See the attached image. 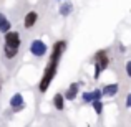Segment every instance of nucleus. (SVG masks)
<instances>
[{"label": "nucleus", "instance_id": "1", "mask_svg": "<svg viewBox=\"0 0 131 127\" xmlns=\"http://www.w3.org/2000/svg\"><path fill=\"white\" fill-rule=\"evenodd\" d=\"M57 69H58V61H50V63H48V66L45 68V73H43L42 81H40V86H38L42 92H45L48 89L51 79H53L55 74H57Z\"/></svg>", "mask_w": 131, "mask_h": 127}, {"label": "nucleus", "instance_id": "2", "mask_svg": "<svg viewBox=\"0 0 131 127\" xmlns=\"http://www.w3.org/2000/svg\"><path fill=\"white\" fill-rule=\"evenodd\" d=\"M108 63H110V60H108L106 51H98L95 54V79H98L100 73L108 68Z\"/></svg>", "mask_w": 131, "mask_h": 127}, {"label": "nucleus", "instance_id": "3", "mask_svg": "<svg viewBox=\"0 0 131 127\" xmlns=\"http://www.w3.org/2000/svg\"><path fill=\"white\" fill-rule=\"evenodd\" d=\"M30 51H32L33 56H43L47 53V45H45L42 40H35L30 45Z\"/></svg>", "mask_w": 131, "mask_h": 127}, {"label": "nucleus", "instance_id": "4", "mask_svg": "<svg viewBox=\"0 0 131 127\" xmlns=\"http://www.w3.org/2000/svg\"><path fill=\"white\" fill-rule=\"evenodd\" d=\"M20 35H18V32H7L5 33V45H8V46H12V48H18L20 46Z\"/></svg>", "mask_w": 131, "mask_h": 127}, {"label": "nucleus", "instance_id": "5", "mask_svg": "<svg viewBox=\"0 0 131 127\" xmlns=\"http://www.w3.org/2000/svg\"><path fill=\"white\" fill-rule=\"evenodd\" d=\"M67 50V43L65 41H57L53 45V51H51V56H50V61H58L63 54V51Z\"/></svg>", "mask_w": 131, "mask_h": 127}, {"label": "nucleus", "instance_id": "6", "mask_svg": "<svg viewBox=\"0 0 131 127\" xmlns=\"http://www.w3.org/2000/svg\"><path fill=\"white\" fill-rule=\"evenodd\" d=\"M23 96L20 94V92H17V94H13L12 96V99H10V106H12V109L15 112H18V111H22L23 109Z\"/></svg>", "mask_w": 131, "mask_h": 127}, {"label": "nucleus", "instance_id": "7", "mask_svg": "<svg viewBox=\"0 0 131 127\" xmlns=\"http://www.w3.org/2000/svg\"><path fill=\"white\" fill-rule=\"evenodd\" d=\"M37 20H38L37 12H28V13L25 15V28H32V26L35 25Z\"/></svg>", "mask_w": 131, "mask_h": 127}, {"label": "nucleus", "instance_id": "8", "mask_svg": "<svg viewBox=\"0 0 131 127\" xmlns=\"http://www.w3.org/2000/svg\"><path fill=\"white\" fill-rule=\"evenodd\" d=\"M78 88H80V84L78 83H73L68 88V91H67V94H65V97L68 99V101H73L75 97H77V94H78Z\"/></svg>", "mask_w": 131, "mask_h": 127}, {"label": "nucleus", "instance_id": "9", "mask_svg": "<svg viewBox=\"0 0 131 127\" xmlns=\"http://www.w3.org/2000/svg\"><path fill=\"white\" fill-rule=\"evenodd\" d=\"M101 96H103V92L100 91V89H96V91H93V92H85L83 101L85 102H91V101H95V99H100Z\"/></svg>", "mask_w": 131, "mask_h": 127}, {"label": "nucleus", "instance_id": "10", "mask_svg": "<svg viewBox=\"0 0 131 127\" xmlns=\"http://www.w3.org/2000/svg\"><path fill=\"white\" fill-rule=\"evenodd\" d=\"M103 96H108V97H111V96H115L116 92H118V84H108L103 88Z\"/></svg>", "mask_w": 131, "mask_h": 127}, {"label": "nucleus", "instance_id": "11", "mask_svg": "<svg viewBox=\"0 0 131 127\" xmlns=\"http://www.w3.org/2000/svg\"><path fill=\"white\" fill-rule=\"evenodd\" d=\"M10 22H8V18H7L5 15H3V13H0V32L2 33H7L10 30Z\"/></svg>", "mask_w": 131, "mask_h": 127}, {"label": "nucleus", "instance_id": "12", "mask_svg": "<svg viewBox=\"0 0 131 127\" xmlns=\"http://www.w3.org/2000/svg\"><path fill=\"white\" fill-rule=\"evenodd\" d=\"M53 104H55V107H57L58 111H63V107H65V97L61 94H55L53 96Z\"/></svg>", "mask_w": 131, "mask_h": 127}, {"label": "nucleus", "instance_id": "13", "mask_svg": "<svg viewBox=\"0 0 131 127\" xmlns=\"http://www.w3.org/2000/svg\"><path fill=\"white\" fill-rule=\"evenodd\" d=\"M71 10H73V5H71L70 2H68V3H63V5L60 7V13H61L63 17H68V15L71 13Z\"/></svg>", "mask_w": 131, "mask_h": 127}, {"label": "nucleus", "instance_id": "14", "mask_svg": "<svg viewBox=\"0 0 131 127\" xmlns=\"http://www.w3.org/2000/svg\"><path fill=\"white\" fill-rule=\"evenodd\" d=\"M17 50H18V48H12V46H8V45H5V48H3V51H5V56H7V58H15Z\"/></svg>", "mask_w": 131, "mask_h": 127}, {"label": "nucleus", "instance_id": "15", "mask_svg": "<svg viewBox=\"0 0 131 127\" xmlns=\"http://www.w3.org/2000/svg\"><path fill=\"white\" fill-rule=\"evenodd\" d=\"M91 104H93V109H95L96 114H101V111H103V102L100 101V99H95V101H91Z\"/></svg>", "mask_w": 131, "mask_h": 127}, {"label": "nucleus", "instance_id": "16", "mask_svg": "<svg viewBox=\"0 0 131 127\" xmlns=\"http://www.w3.org/2000/svg\"><path fill=\"white\" fill-rule=\"evenodd\" d=\"M126 73L131 76V61H128V63H126Z\"/></svg>", "mask_w": 131, "mask_h": 127}, {"label": "nucleus", "instance_id": "17", "mask_svg": "<svg viewBox=\"0 0 131 127\" xmlns=\"http://www.w3.org/2000/svg\"><path fill=\"white\" fill-rule=\"evenodd\" d=\"M126 106H128V107H131V94L126 96Z\"/></svg>", "mask_w": 131, "mask_h": 127}, {"label": "nucleus", "instance_id": "18", "mask_svg": "<svg viewBox=\"0 0 131 127\" xmlns=\"http://www.w3.org/2000/svg\"><path fill=\"white\" fill-rule=\"evenodd\" d=\"M0 91H2V84H0Z\"/></svg>", "mask_w": 131, "mask_h": 127}]
</instances>
